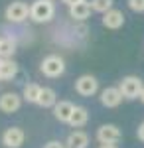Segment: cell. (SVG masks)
I'll return each mask as SVG.
<instances>
[{
    "label": "cell",
    "mask_w": 144,
    "mask_h": 148,
    "mask_svg": "<svg viewBox=\"0 0 144 148\" xmlns=\"http://www.w3.org/2000/svg\"><path fill=\"white\" fill-rule=\"evenodd\" d=\"M56 16V4L51 0H34L30 4V20L36 24H45Z\"/></svg>",
    "instance_id": "6da1fadb"
},
{
    "label": "cell",
    "mask_w": 144,
    "mask_h": 148,
    "mask_svg": "<svg viewBox=\"0 0 144 148\" xmlns=\"http://www.w3.org/2000/svg\"><path fill=\"white\" fill-rule=\"evenodd\" d=\"M40 71L44 73L45 77L56 79V77H59V75L65 73V61H63V57L56 56V53L45 56L44 59H42V63H40Z\"/></svg>",
    "instance_id": "7a4b0ae2"
},
{
    "label": "cell",
    "mask_w": 144,
    "mask_h": 148,
    "mask_svg": "<svg viewBox=\"0 0 144 148\" xmlns=\"http://www.w3.org/2000/svg\"><path fill=\"white\" fill-rule=\"evenodd\" d=\"M142 87H144L142 79L136 77V75H126V77H122L121 83H119V91L122 93L124 99H138Z\"/></svg>",
    "instance_id": "3957f363"
},
{
    "label": "cell",
    "mask_w": 144,
    "mask_h": 148,
    "mask_svg": "<svg viewBox=\"0 0 144 148\" xmlns=\"http://www.w3.org/2000/svg\"><path fill=\"white\" fill-rule=\"evenodd\" d=\"M4 16H6L8 22L20 24V22H24L26 18H30V6H28L26 2H22V0H14V2H10V4L6 6Z\"/></svg>",
    "instance_id": "277c9868"
},
{
    "label": "cell",
    "mask_w": 144,
    "mask_h": 148,
    "mask_svg": "<svg viewBox=\"0 0 144 148\" xmlns=\"http://www.w3.org/2000/svg\"><path fill=\"white\" fill-rule=\"evenodd\" d=\"M26 140V132L20 126H8L2 132V144L6 148H20Z\"/></svg>",
    "instance_id": "5b68a950"
},
{
    "label": "cell",
    "mask_w": 144,
    "mask_h": 148,
    "mask_svg": "<svg viewBox=\"0 0 144 148\" xmlns=\"http://www.w3.org/2000/svg\"><path fill=\"white\" fill-rule=\"evenodd\" d=\"M75 91L81 97H91V95H95V93L99 91V81L93 75H81L75 81Z\"/></svg>",
    "instance_id": "8992f818"
},
{
    "label": "cell",
    "mask_w": 144,
    "mask_h": 148,
    "mask_svg": "<svg viewBox=\"0 0 144 148\" xmlns=\"http://www.w3.org/2000/svg\"><path fill=\"white\" fill-rule=\"evenodd\" d=\"M122 138V132L117 125H103L97 130V140L101 144H117Z\"/></svg>",
    "instance_id": "52a82bcc"
},
{
    "label": "cell",
    "mask_w": 144,
    "mask_h": 148,
    "mask_svg": "<svg viewBox=\"0 0 144 148\" xmlns=\"http://www.w3.org/2000/svg\"><path fill=\"white\" fill-rule=\"evenodd\" d=\"M22 95H18V93L14 91H8V93H2L0 95V111L6 114H12L16 113V111H20V107H22Z\"/></svg>",
    "instance_id": "ba28073f"
},
{
    "label": "cell",
    "mask_w": 144,
    "mask_h": 148,
    "mask_svg": "<svg viewBox=\"0 0 144 148\" xmlns=\"http://www.w3.org/2000/svg\"><path fill=\"white\" fill-rule=\"evenodd\" d=\"M101 105L107 109H115L122 103V93L119 91V87H105L101 91Z\"/></svg>",
    "instance_id": "9c48e42d"
},
{
    "label": "cell",
    "mask_w": 144,
    "mask_h": 148,
    "mask_svg": "<svg viewBox=\"0 0 144 148\" xmlns=\"http://www.w3.org/2000/svg\"><path fill=\"white\" fill-rule=\"evenodd\" d=\"M103 26L109 28V30H119V28H122L124 26V14H122V10L112 8L107 14H103Z\"/></svg>",
    "instance_id": "30bf717a"
},
{
    "label": "cell",
    "mask_w": 144,
    "mask_h": 148,
    "mask_svg": "<svg viewBox=\"0 0 144 148\" xmlns=\"http://www.w3.org/2000/svg\"><path fill=\"white\" fill-rule=\"evenodd\" d=\"M73 111H75V105L71 101H59L53 107V116H56L59 123H67L69 125V119H71Z\"/></svg>",
    "instance_id": "8fae6325"
},
{
    "label": "cell",
    "mask_w": 144,
    "mask_h": 148,
    "mask_svg": "<svg viewBox=\"0 0 144 148\" xmlns=\"http://www.w3.org/2000/svg\"><path fill=\"white\" fill-rule=\"evenodd\" d=\"M91 12H93V8H91V2H79V4H75V6H69V18H73L75 22H85L89 16H91Z\"/></svg>",
    "instance_id": "7c38bea8"
},
{
    "label": "cell",
    "mask_w": 144,
    "mask_h": 148,
    "mask_svg": "<svg viewBox=\"0 0 144 148\" xmlns=\"http://www.w3.org/2000/svg\"><path fill=\"white\" fill-rule=\"evenodd\" d=\"M89 146V134L83 130H73L65 140V148H87Z\"/></svg>",
    "instance_id": "4fadbf2b"
},
{
    "label": "cell",
    "mask_w": 144,
    "mask_h": 148,
    "mask_svg": "<svg viewBox=\"0 0 144 148\" xmlns=\"http://www.w3.org/2000/svg\"><path fill=\"white\" fill-rule=\"evenodd\" d=\"M18 73V63L14 59H0V81H8L16 77Z\"/></svg>",
    "instance_id": "5bb4252c"
},
{
    "label": "cell",
    "mask_w": 144,
    "mask_h": 148,
    "mask_svg": "<svg viewBox=\"0 0 144 148\" xmlns=\"http://www.w3.org/2000/svg\"><path fill=\"white\" fill-rule=\"evenodd\" d=\"M57 103V93L51 89V87H42V93H40V99H38V105L44 107V109H53Z\"/></svg>",
    "instance_id": "9a60e30c"
},
{
    "label": "cell",
    "mask_w": 144,
    "mask_h": 148,
    "mask_svg": "<svg viewBox=\"0 0 144 148\" xmlns=\"http://www.w3.org/2000/svg\"><path fill=\"white\" fill-rule=\"evenodd\" d=\"M89 121V111L85 107H75V111L71 114V119H69V125L73 126V128H81V126H85Z\"/></svg>",
    "instance_id": "2e32d148"
},
{
    "label": "cell",
    "mask_w": 144,
    "mask_h": 148,
    "mask_svg": "<svg viewBox=\"0 0 144 148\" xmlns=\"http://www.w3.org/2000/svg\"><path fill=\"white\" fill-rule=\"evenodd\" d=\"M40 93H42V85L38 83H28L22 91V99L28 103H36L38 105V99H40Z\"/></svg>",
    "instance_id": "e0dca14e"
},
{
    "label": "cell",
    "mask_w": 144,
    "mask_h": 148,
    "mask_svg": "<svg viewBox=\"0 0 144 148\" xmlns=\"http://www.w3.org/2000/svg\"><path fill=\"white\" fill-rule=\"evenodd\" d=\"M14 51H16L14 38H2V42H0V59H12Z\"/></svg>",
    "instance_id": "ac0fdd59"
},
{
    "label": "cell",
    "mask_w": 144,
    "mask_h": 148,
    "mask_svg": "<svg viewBox=\"0 0 144 148\" xmlns=\"http://www.w3.org/2000/svg\"><path fill=\"white\" fill-rule=\"evenodd\" d=\"M112 4H115V0H91L93 12H101V14H107L109 10H112Z\"/></svg>",
    "instance_id": "d6986e66"
},
{
    "label": "cell",
    "mask_w": 144,
    "mask_h": 148,
    "mask_svg": "<svg viewBox=\"0 0 144 148\" xmlns=\"http://www.w3.org/2000/svg\"><path fill=\"white\" fill-rule=\"evenodd\" d=\"M126 4L132 12H144V0H126Z\"/></svg>",
    "instance_id": "ffe728a7"
},
{
    "label": "cell",
    "mask_w": 144,
    "mask_h": 148,
    "mask_svg": "<svg viewBox=\"0 0 144 148\" xmlns=\"http://www.w3.org/2000/svg\"><path fill=\"white\" fill-rule=\"evenodd\" d=\"M44 148H65V144L59 140H49L47 144H44Z\"/></svg>",
    "instance_id": "44dd1931"
},
{
    "label": "cell",
    "mask_w": 144,
    "mask_h": 148,
    "mask_svg": "<svg viewBox=\"0 0 144 148\" xmlns=\"http://www.w3.org/2000/svg\"><path fill=\"white\" fill-rule=\"evenodd\" d=\"M136 134H138V140H142L144 142V123L138 126V130H136Z\"/></svg>",
    "instance_id": "7402d4cb"
},
{
    "label": "cell",
    "mask_w": 144,
    "mask_h": 148,
    "mask_svg": "<svg viewBox=\"0 0 144 148\" xmlns=\"http://www.w3.org/2000/svg\"><path fill=\"white\" fill-rule=\"evenodd\" d=\"M63 4H67V6H75V4H79V2H85V0H61Z\"/></svg>",
    "instance_id": "603a6c76"
},
{
    "label": "cell",
    "mask_w": 144,
    "mask_h": 148,
    "mask_svg": "<svg viewBox=\"0 0 144 148\" xmlns=\"http://www.w3.org/2000/svg\"><path fill=\"white\" fill-rule=\"evenodd\" d=\"M99 148H117V144H101Z\"/></svg>",
    "instance_id": "cb8c5ba5"
},
{
    "label": "cell",
    "mask_w": 144,
    "mask_h": 148,
    "mask_svg": "<svg viewBox=\"0 0 144 148\" xmlns=\"http://www.w3.org/2000/svg\"><path fill=\"white\" fill-rule=\"evenodd\" d=\"M138 99H140V101L144 103V87H142V91H140V97H138Z\"/></svg>",
    "instance_id": "d4e9b609"
},
{
    "label": "cell",
    "mask_w": 144,
    "mask_h": 148,
    "mask_svg": "<svg viewBox=\"0 0 144 148\" xmlns=\"http://www.w3.org/2000/svg\"><path fill=\"white\" fill-rule=\"evenodd\" d=\"M51 2H56V0H51Z\"/></svg>",
    "instance_id": "484cf974"
},
{
    "label": "cell",
    "mask_w": 144,
    "mask_h": 148,
    "mask_svg": "<svg viewBox=\"0 0 144 148\" xmlns=\"http://www.w3.org/2000/svg\"><path fill=\"white\" fill-rule=\"evenodd\" d=\"M0 42H2V38H0Z\"/></svg>",
    "instance_id": "4316f807"
}]
</instances>
